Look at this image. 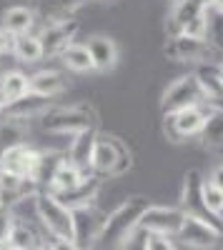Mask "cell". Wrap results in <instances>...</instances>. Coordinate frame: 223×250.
Returning a JSON list of instances; mask_svg holds the SVG:
<instances>
[{
    "instance_id": "6da1fadb",
    "label": "cell",
    "mask_w": 223,
    "mask_h": 250,
    "mask_svg": "<svg viewBox=\"0 0 223 250\" xmlns=\"http://www.w3.org/2000/svg\"><path fill=\"white\" fill-rule=\"evenodd\" d=\"M40 128L50 135H75L80 130L98 128V110L88 103H73V105H50L38 118Z\"/></svg>"
},
{
    "instance_id": "7a4b0ae2",
    "label": "cell",
    "mask_w": 223,
    "mask_h": 250,
    "mask_svg": "<svg viewBox=\"0 0 223 250\" xmlns=\"http://www.w3.org/2000/svg\"><path fill=\"white\" fill-rule=\"evenodd\" d=\"M151 205V200L146 195H131L120 203L118 208L106 215V223H103V230H100V238H98V245H111L115 248L126 235H131L138 223H140V215L146 213V208Z\"/></svg>"
},
{
    "instance_id": "3957f363",
    "label": "cell",
    "mask_w": 223,
    "mask_h": 250,
    "mask_svg": "<svg viewBox=\"0 0 223 250\" xmlns=\"http://www.w3.org/2000/svg\"><path fill=\"white\" fill-rule=\"evenodd\" d=\"M131 163H133L131 150L123 140L118 135H111V133H98L95 145H93V155H90V173L93 175L118 178V175L128 173Z\"/></svg>"
},
{
    "instance_id": "277c9868",
    "label": "cell",
    "mask_w": 223,
    "mask_h": 250,
    "mask_svg": "<svg viewBox=\"0 0 223 250\" xmlns=\"http://www.w3.org/2000/svg\"><path fill=\"white\" fill-rule=\"evenodd\" d=\"M206 10L208 0H173L166 18V33L206 38Z\"/></svg>"
},
{
    "instance_id": "5b68a950",
    "label": "cell",
    "mask_w": 223,
    "mask_h": 250,
    "mask_svg": "<svg viewBox=\"0 0 223 250\" xmlns=\"http://www.w3.org/2000/svg\"><path fill=\"white\" fill-rule=\"evenodd\" d=\"M35 215L50 238H73V210L50 190H40L35 195Z\"/></svg>"
},
{
    "instance_id": "8992f818",
    "label": "cell",
    "mask_w": 223,
    "mask_h": 250,
    "mask_svg": "<svg viewBox=\"0 0 223 250\" xmlns=\"http://www.w3.org/2000/svg\"><path fill=\"white\" fill-rule=\"evenodd\" d=\"M163 55L173 62H191V65H206V62H216L221 55L211 48L206 38H193V35H168Z\"/></svg>"
},
{
    "instance_id": "52a82bcc",
    "label": "cell",
    "mask_w": 223,
    "mask_h": 250,
    "mask_svg": "<svg viewBox=\"0 0 223 250\" xmlns=\"http://www.w3.org/2000/svg\"><path fill=\"white\" fill-rule=\"evenodd\" d=\"M176 238L191 250H221L223 245V225L203 220L198 215H183Z\"/></svg>"
},
{
    "instance_id": "ba28073f",
    "label": "cell",
    "mask_w": 223,
    "mask_h": 250,
    "mask_svg": "<svg viewBox=\"0 0 223 250\" xmlns=\"http://www.w3.org/2000/svg\"><path fill=\"white\" fill-rule=\"evenodd\" d=\"M193 105H203V90L198 85L196 73L180 75L173 83H168L166 90L160 93V113H173V110H183V108H193Z\"/></svg>"
},
{
    "instance_id": "9c48e42d",
    "label": "cell",
    "mask_w": 223,
    "mask_h": 250,
    "mask_svg": "<svg viewBox=\"0 0 223 250\" xmlns=\"http://www.w3.org/2000/svg\"><path fill=\"white\" fill-rule=\"evenodd\" d=\"M206 115H208V108H203V105H193V108L166 113L163 115V133L173 143H183L188 138H198L201 130H203Z\"/></svg>"
},
{
    "instance_id": "30bf717a",
    "label": "cell",
    "mask_w": 223,
    "mask_h": 250,
    "mask_svg": "<svg viewBox=\"0 0 223 250\" xmlns=\"http://www.w3.org/2000/svg\"><path fill=\"white\" fill-rule=\"evenodd\" d=\"M43 150L30 148L28 143L20 145H10V148L0 150V173L8 175H18V178H30L35 180L40 165H43ZM40 188V185H38Z\"/></svg>"
},
{
    "instance_id": "8fae6325",
    "label": "cell",
    "mask_w": 223,
    "mask_h": 250,
    "mask_svg": "<svg viewBox=\"0 0 223 250\" xmlns=\"http://www.w3.org/2000/svg\"><path fill=\"white\" fill-rule=\"evenodd\" d=\"M40 43H43L45 58H60L68 45H73L80 33V23L75 18H66V20H53V23H43L40 30H35Z\"/></svg>"
},
{
    "instance_id": "7c38bea8",
    "label": "cell",
    "mask_w": 223,
    "mask_h": 250,
    "mask_svg": "<svg viewBox=\"0 0 223 250\" xmlns=\"http://www.w3.org/2000/svg\"><path fill=\"white\" fill-rule=\"evenodd\" d=\"M106 215L108 213L98 210L95 203L73 208V240L83 250H90V248L98 245V238H100V230H103Z\"/></svg>"
},
{
    "instance_id": "4fadbf2b",
    "label": "cell",
    "mask_w": 223,
    "mask_h": 250,
    "mask_svg": "<svg viewBox=\"0 0 223 250\" xmlns=\"http://www.w3.org/2000/svg\"><path fill=\"white\" fill-rule=\"evenodd\" d=\"M180 223H183V210L178 205H148L146 213L140 215L138 228H143L146 233H158V235H168L176 238Z\"/></svg>"
},
{
    "instance_id": "5bb4252c",
    "label": "cell",
    "mask_w": 223,
    "mask_h": 250,
    "mask_svg": "<svg viewBox=\"0 0 223 250\" xmlns=\"http://www.w3.org/2000/svg\"><path fill=\"white\" fill-rule=\"evenodd\" d=\"M201 185H203V175H201L196 168L188 170L183 175V183H180V195H178V208L183 210V215H198L203 220H211V223H218V218H213L206 205H203V193H201Z\"/></svg>"
},
{
    "instance_id": "9a60e30c",
    "label": "cell",
    "mask_w": 223,
    "mask_h": 250,
    "mask_svg": "<svg viewBox=\"0 0 223 250\" xmlns=\"http://www.w3.org/2000/svg\"><path fill=\"white\" fill-rule=\"evenodd\" d=\"M196 78H198V85L203 90V103L208 110H216V108H223V70L216 62H206V65H198L196 70Z\"/></svg>"
},
{
    "instance_id": "2e32d148",
    "label": "cell",
    "mask_w": 223,
    "mask_h": 250,
    "mask_svg": "<svg viewBox=\"0 0 223 250\" xmlns=\"http://www.w3.org/2000/svg\"><path fill=\"white\" fill-rule=\"evenodd\" d=\"M86 45H88V50L93 55L95 73H111V70H115L118 60H120V48H118V43L111 35L93 33V35H88Z\"/></svg>"
},
{
    "instance_id": "e0dca14e",
    "label": "cell",
    "mask_w": 223,
    "mask_h": 250,
    "mask_svg": "<svg viewBox=\"0 0 223 250\" xmlns=\"http://www.w3.org/2000/svg\"><path fill=\"white\" fill-rule=\"evenodd\" d=\"M98 133H100L98 128H88V130H80V133L70 135L68 150H66V158L86 173H90V155H93V145H95Z\"/></svg>"
},
{
    "instance_id": "ac0fdd59",
    "label": "cell",
    "mask_w": 223,
    "mask_h": 250,
    "mask_svg": "<svg viewBox=\"0 0 223 250\" xmlns=\"http://www.w3.org/2000/svg\"><path fill=\"white\" fill-rule=\"evenodd\" d=\"M68 90V78L55 68H43L30 75V93L43 95V98H58Z\"/></svg>"
},
{
    "instance_id": "d6986e66",
    "label": "cell",
    "mask_w": 223,
    "mask_h": 250,
    "mask_svg": "<svg viewBox=\"0 0 223 250\" xmlns=\"http://www.w3.org/2000/svg\"><path fill=\"white\" fill-rule=\"evenodd\" d=\"M98 190H100V178L93 175V173H88V175L80 180L75 188H70V190H66V193H53V195H55L60 203H63V205H68L70 210H73V208L95 203Z\"/></svg>"
},
{
    "instance_id": "ffe728a7",
    "label": "cell",
    "mask_w": 223,
    "mask_h": 250,
    "mask_svg": "<svg viewBox=\"0 0 223 250\" xmlns=\"http://www.w3.org/2000/svg\"><path fill=\"white\" fill-rule=\"evenodd\" d=\"M86 175H88L86 170H80L78 165H73V163L63 155V158L58 160V165L53 168L45 190H50V193H66V190H70V188H75Z\"/></svg>"
},
{
    "instance_id": "44dd1931",
    "label": "cell",
    "mask_w": 223,
    "mask_h": 250,
    "mask_svg": "<svg viewBox=\"0 0 223 250\" xmlns=\"http://www.w3.org/2000/svg\"><path fill=\"white\" fill-rule=\"evenodd\" d=\"M0 25H5L13 35H25V33H35L38 28V13L30 5H10L3 13Z\"/></svg>"
},
{
    "instance_id": "7402d4cb",
    "label": "cell",
    "mask_w": 223,
    "mask_h": 250,
    "mask_svg": "<svg viewBox=\"0 0 223 250\" xmlns=\"http://www.w3.org/2000/svg\"><path fill=\"white\" fill-rule=\"evenodd\" d=\"M58 60H60V65H63L68 73H75V75L95 73V62H93V55H90L88 45L86 43H78V40L60 53Z\"/></svg>"
},
{
    "instance_id": "603a6c76",
    "label": "cell",
    "mask_w": 223,
    "mask_h": 250,
    "mask_svg": "<svg viewBox=\"0 0 223 250\" xmlns=\"http://www.w3.org/2000/svg\"><path fill=\"white\" fill-rule=\"evenodd\" d=\"M93 3V0H35L38 5V18H43V23H53V20H66L73 18L75 10L83 5Z\"/></svg>"
},
{
    "instance_id": "cb8c5ba5",
    "label": "cell",
    "mask_w": 223,
    "mask_h": 250,
    "mask_svg": "<svg viewBox=\"0 0 223 250\" xmlns=\"http://www.w3.org/2000/svg\"><path fill=\"white\" fill-rule=\"evenodd\" d=\"M28 138H30V120L8 113L0 118V150L10 148V145L28 143Z\"/></svg>"
},
{
    "instance_id": "d4e9b609",
    "label": "cell",
    "mask_w": 223,
    "mask_h": 250,
    "mask_svg": "<svg viewBox=\"0 0 223 250\" xmlns=\"http://www.w3.org/2000/svg\"><path fill=\"white\" fill-rule=\"evenodd\" d=\"M50 105H53V100H50V98L28 93L25 98L13 100L10 105L5 108V113H8V115H18V118H25V120H38V118L43 115Z\"/></svg>"
},
{
    "instance_id": "484cf974",
    "label": "cell",
    "mask_w": 223,
    "mask_h": 250,
    "mask_svg": "<svg viewBox=\"0 0 223 250\" xmlns=\"http://www.w3.org/2000/svg\"><path fill=\"white\" fill-rule=\"evenodd\" d=\"M13 58L23 65H35L45 58L43 43H40L38 33H25V35H18L15 38V48H13Z\"/></svg>"
},
{
    "instance_id": "4316f807",
    "label": "cell",
    "mask_w": 223,
    "mask_h": 250,
    "mask_svg": "<svg viewBox=\"0 0 223 250\" xmlns=\"http://www.w3.org/2000/svg\"><path fill=\"white\" fill-rule=\"evenodd\" d=\"M198 140L203 143L208 150H223V108L208 110Z\"/></svg>"
},
{
    "instance_id": "83f0119b",
    "label": "cell",
    "mask_w": 223,
    "mask_h": 250,
    "mask_svg": "<svg viewBox=\"0 0 223 250\" xmlns=\"http://www.w3.org/2000/svg\"><path fill=\"white\" fill-rule=\"evenodd\" d=\"M0 88L8 95V100H20L30 93V75H25L23 70H3L0 73Z\"/></svg>"
},
{
    "instance_id": "f1b7e54d",
    "label": "cell",
    "mask_w": 223,
    "mask_h": 250,
    "mask_svg": "<svg viewBox=\"0 0 223 250\" xmlns=\"http://www.w3.org/2000/svg\"><path fill=\"white\" fill-rule=\"evenodd\" d=\"M38 243H40V238H38V233L33 230V225L25 223V220H20V218H15V225H13V230H10L8 245H15V248H20V250H30V248H35Z\"/></svg>"
},
{
    "instance_id": "f546056e",
    "label": "cell",
    "mask_w": 223,
    "mask_h": 250,
    "mask_svg": "<svg viewBox=\"0 0 223 250\" xmlns=\"http://www.w3.org/2000/svg\"><path fill=\"white\" fill-rule=\"evenodd\" d=\"M206 40L218 55H223V13L221 10H213V8L206 10Z\"/></svg>"
},
{
    "instance_id": "4dcf8cb0",
    "label": "cell",
    "mask_w": 223,
    "mask_h": 250,
    "mask_svg": "<svg viewBox=\"0 0 223 250\" xmlns=\"http://www.w3.org/2000/svg\"><path fill=\"white\" fill-rule=\"evenodd\" d=\"M201 193H203V205L206 210L213 215V218H223V190H218V188L208 180H203V185H201Z\"/></svg>"
},
{
    "instance_id": "1f68e13d",
    "label": "cell",
    "mask_w": 223,
    "mask_h": 250,
    "mask_svg": "<svg viewBox=\"0 0 223 250\" xmlns=\"http://www.w3.org/2000/svg\"><path fill=\"white\" fill-rule=\"evenodd\" d=\"M13 225H15V213H13V208L5 205V203H0V248L8 245Z\"/></svg>"
},
{
    "instance_id": "d6a6232c",
    "label": "cell",
    "mask_w": 223,
    "mask_h": 250,
    "mask_svg": "<svg viewBox=\"0 0 223 250\" xmlns=\"http://www.w3.org/2000/svg\"><path fill=\"white\" fill-rule=\"evenodd\" d=\"M146 238H148V233L143 228H135L131 235H126L115 245V250H146Z\"/></svg>"
},
{
    "instance_id": "836d02e7",
    "label": "cell",
    "mask_w": 223,
    "mask_h": 250,
    "mask_svg": "<svg viewBox=\"0 0 223 250\" xmlns=\"http://www.w3.org/2000/svg\"><path fill=\"white\" fill-rule=\"evenodd\" d=\"M146 250H176V243H173L168 235L148 233V238H146Z\"/></svg>"
},
{
    "instance_id": "e575fe53",
    "label": "cell",
    "mask_w": 223,
    "mask_h": 250,
    "mask_svg": "<svg viewBox=\"0 0 223 250\" xmlns=\"http://www.w3.org/2000/svg\"><path fill=\"white\" fill-rule=\"evenodd\" d=\"M15 38L5 25H0V58H5V55H13V48H15Z\"/></svg>"
},
{
    "instance_id": "d590c367",
    "label": "cell",
    "mask_w": 223,
    "mask_h": 250,
    "mask_svg": "<svg viewBox=\"0 0 223 250\" xmlns=\"http://www.w3.org/2000/svg\"><path fill=\"white\" fill-rule=\"evenodd\" d=\"M50 250H83V248H80L73 238H53Z\"/></svg>"
},
{
    "instance_id": "8d00e7d4",
    "label": "cell",
    "mask_w": 223,
    "mask_h": 250,
    "mask_svg": "<svg viewBox=\"0 0 223 250\" xmlns=\"http://www.w3.org/2000/svg\"><path fill=\"white\" fill-rule=\"evenodd\" d=\"M208 183H213L216 188H218V190H223V163L221 165H216V168L211 170V175L206 178Z\"/></svg>"
},
{
    "instance_id": "74e56055",
    "label": "cell",
    "mask_w": 223,
    "mask_h": 250,
    "mask_svg": "<svg viewBox=\"0 0 223 250\" xmlns=\"http://www.w3.org/2000/svg\"><path fill=\"white\" fill-rule=\"evenodd\" d=\"M8 105H10V100H8V95L3 93V88H0V113H5Z\"/></svg>"
},
{
    "instance_id": "f35d334b",
    "label": "cell",
    "mask_w": 223,
    "mask_h": 250,
    "mask_svg": "<svg viewBox=\"0 0 223 250\" xmlns=\"http://www.w3.org/2000/svg\"><path fill=\"white\" fill-rule=\"evenodd\" d=\"M208 8H213V10H221V13H223V0H208Z\"/></svg>"
},
{
    "instance_id": "ab89813d",
    "label": "cell",
    "mask_w": 223,
    "mask_h": 250,
    "mask_svg": "<svg viewBox=\"0 0 223 250\" xmlns=\"http://www.w3.org/2000/svg\"><path fill=\"white\" fill-rule=\"evenodd\" d=\"M30 250H50V245H43V243H38L35 248H30Z\"/></svg>"
},
{
    "instance_id": "60d3db41",
    "label": "cell",
    "mask_w": 223,
    "mask_h": 250,
    "mask_svg": "<svg viewBox=\"0 0 223 250\" xmlns=\"http://www.w3.org/2000/svg\"><path fill=\"white\" fill-rule=\"evenodd\" d=\"M3 250H20V248H15V245H5Z\"/></svg>"
},
{
    "instance_id": "b9f144b4",
    "label": "cell",
    "mask_w": 223,
    "mask_h": 250,
    "mask_svg": "<svg viewBox=\"0 0 223 250\" xmlns=\"http://www.w3.org/2000/svg\"><path fill=\"white\" fill-rule=\"evenodd\" d=\"M218 65H221V70H223V55L218 58Z\"/></svg>"
},
{
    "instance_id": "7bdbcfd3",
    "label": "cell",
    "mask_w": 223,
    "mask_h": 250,
    "mask_svg": "<svg viewBox=\"0 0 223 250\" xmlns=\"http://www.w3.org/2000/svg\"><path fill=\"white\" fill-rule=\"evenodd\" d=\"M0 65H3V60H0ZM0 73H3V70H0Z\"/></svg>"
},
{
    "instance_id": "ee69618b",
    "label": "cell",
    "mask_w": 223,
    "mask_h": 250,
    "mask_svg": "<svg viewBox=\"0 0 223 250\" xmlns=\"http://www.w3.org/2000/svg\"><path fill=\"white\" fill-rule=\"evenodd\" d=\"M0 250H3V248H0Z\"/></svg>"
}]
</instances>
